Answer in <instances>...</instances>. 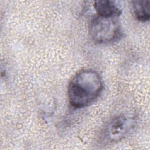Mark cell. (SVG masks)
<instances>
[{"label": "cell", "instance_id": "obj_1", "mask_svg": "<svg viewBox=\"0 0 150 150\" xmlns=\"http://www.w3.org/2000/svg\"><path fill=\"white\" fill-rule=\"evenodd\" d=\"M103 88L101 77L90 69L79 71L71 79L67 90L70 104L74 108H83L91 104Z\"/></svg>", "mask_w": 150, "mask_h": 150}, {"label": "cell", "instance_id": "obj_2", "mask_svg": "<svg viewBox=\"0 0 150 150\" xmlns=\"http://www.w3.org/2000/svg\"><path fill=\"white\" fill-rule=\"evenodd\" d=\"M121 26L117 17L98 16L89 25V33L92 39L99 43L116 40L121 36Z\"/></svg>", "mask_w": 150, "mask_h": 150}, {"label": "cell", "instance_id": "obj_3", "mask_svg": "<svg viewBox=\"0 0 150 150\" xmlns=\"http://www.w3.org/2000/svg\"><path fill=\"white\" fill-rule=\"evenodd\" d=\"M134 117L122 114L113 118L104 127L101 134V141L105 144L120 141L128 135L135 127Z\"/></svg>", "mask_w": 150, "mask_h": 150}, {"label": "cell", "instance_id": "obj_4", "mask_svg": "<svg viewBox=\"0 0 150 150\" xmlns=\"http://www.w3.org/2000/svg\"><path fill=\"white\" fill-rule=\"evenodd\" d=\"M94 8L99 16L104 17H118L122 12L120 6L113 1H96Z\"/></svg>", "mask_w": 150, "mask_h": 150}, {"label": "cell", "instance_id": "obj_5", "mask_svg": "<svg viewBox=\"0 0 150 150\" xmlns=\"http://www.w3.org/2000/svg\"><path fill=\"white\" fill-rule=\"evenodd\" d=\"M132 8L135 18L143 22L149 21L150 18V1H134Z\"/></svg>", "mask_w": 150, "mask_h": 150}]
</instances>
